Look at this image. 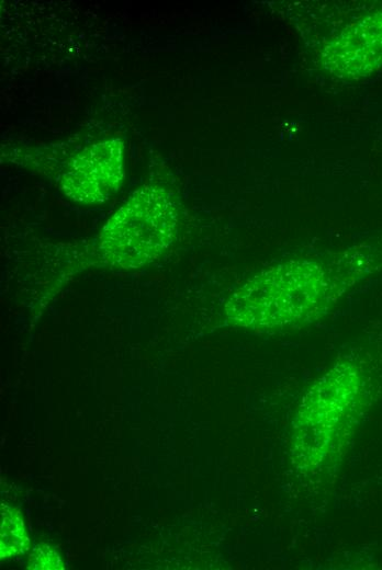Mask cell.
Segmentation results:
<instances>
[{
	"label": "cell",
	"mask_w": 382,
	"mask_h": 570,
	"mask_svg": "<svg viewBox=\"0 0 382 570\" xmlns=\"http://www.w3.org/2000/svg\"><path fill=\"white\" fill-rule=\"evenodd\" d=\"M333 295L332 278L322 265L291 261L247 280L229 297L225 310L236 326L283 329L314 318Z\"/></svg>",
	"instance_id": "cell-1"
},
{
	"label": "cell",
	"mask_w": 382,
	"mask_h": 570,
	"mask_svg": "<svg viewBox=\"0 0 382 570\" xmlns=\"http://www.w3.org/2000/svg\"><path fill=\"white\" fill-rule=\"evenodd\" d=\"M177 208L171 194L157 185L135 191L101 230L98 250L110 266L138 269L172 243Z\"/></svg>",
	"instance_id": "cell-2"
},
{
	"label": "cell",
	"mask_w": 382,
	"mask_h": 570,
	"mask_svg": "<svg viewBox=\"0 0 382 570\" xmlns=\"http://www.w3.org/2000/svg\"><path fill=\"white\" fill-rule=\"evenodd\" d=\"M124 145L112 138L83 149L68 164L60 187L70 200L82 204L103 203L124 180Z\"/></svg>",
	"instance_id": "cell-3"
},
{
	"label": "cell",
	"mask_w": 382,
	"mask_h": 570,
	"mask_svg": "<svg viewBox=\"0 0 382 570\" xmlns=\"http://www.w3.org/2000/svg\"><path fill=\"white\" fill-rule=\"evenodd\" d=\"M324 67L341 79L364 78L382 67V10L346 26L325 47Z\"/></svg>",
	"instance_id": "cell-4"
},
{
	"label": "cell",
	"mask_w": 382,
	"mask_h": 570,
	"mask_svg": "<svg viewBox=\"0 0 382 570\" xmlns=\"http://www.w3.org/2000/svg\"><path fill=\"white\" fill-rule=\"evenodd\" d=\"M1 558L23 555L30 547V539L20 512L8 505L1 506Z\"/></svg>",
	"instance_id": "cell-5"
},
{
	"label": "cell",
	"mask_w": 382,
	"mask_h": 570,
	"mask_svg": "<svg viewBox=\"0 0 382 570\" xmlns=\"http://www.w3.org/2000/svg\"><path fill=\"white\" fill-rule=\"evenodd\" d=\"M30 569H63L58 552L48 545H37L33 548L27 562Z\"/></svg>",
	"instance_id": "cell-6"
}]
</instances>
